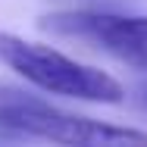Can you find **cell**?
<instances>
[{
  "instance_id": "277c9868",
  "label": "cell",
  "mask_w": 147,
  "mask_h": 147,
  "mask_svg": "<svg viewBox=\"0 0 147 147\" xmlns=\"http://www.w3.org/2000/svg\"><path fill=\"white\" fill-rule=\"evenodd\" d=\"M138 103L147 107V82H141V88H138Z\"/></svg>"
},
{
  "instance_id": "6da1fadb",
  "label": "cell",
  "mask_w": 147,
  "mask_h": 147,
  "mask_svg": "<svg viewBox=\"0 0 147 147\" xmlns=\"http://www.w3.org/2000/svg\"><path fill=\"white\" fill-rule=\"evenodd\" d=\"M0 138H41L53 144H85V147L147 144L144 131L63 113L16 88H0Z\"/></svg>"
},
{
  "instance_id": "7a4b0ae2",
  "label": "cell",
  "mask_w": 147,
  "mask_h": 147,
  "mask_svg": "<svg viewBox=\"0 0 147 147\" xmlns=\"http://www.w3.org/2000/svg\"><path fill=\"white\" fill-rule=\"evenodd\" d=\"M0 63L47 94L94 100V103H119L122 100V85L113 75H107L94 66H85V63H75L53 47L34 44V41L6 34V31L0 34Z\"/></svg>"
},
{
  "instance_id": "3957f363",
  "label": "cell",
  "mask_w": 147,
  "mask_h": 147,
  "mask_svg": "<svg viewBox=\"0 0 147 147\" xmlns=\"http://www.w3.org/2000/svg\"><path fill=\"white\" fill-rule=\"evenodd\" d=\"M41 28L88 41L94 47L107 50L110 57L122 59L128 66L147 69V16H116V13H50L41 19Z\"/></svg>"
}]
</instances>
